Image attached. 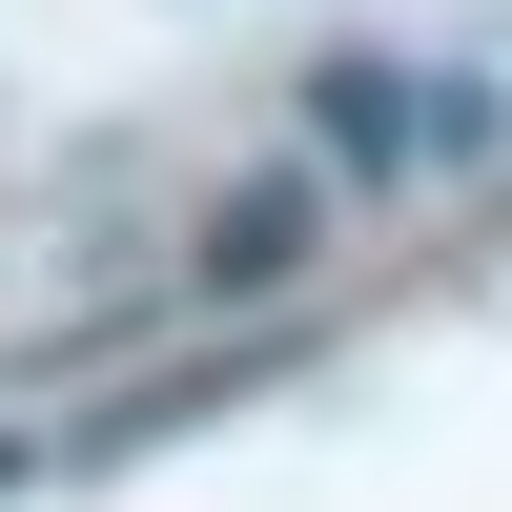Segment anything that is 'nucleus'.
<instances>
[{"instance_id": "1", "label": "nucleus", "mask_w": 512, "mask_h": 512, "mask_svg": "<svg viewBox=\"0 0 512 512\" xmlns=\"http://www.w3.org/2000/svg\"><path fill=\"white\" fill-rule=\"evenodd\" d=\"M308 226H328L308 185H246V205H205V226H185V287H205V308H267V287L308 267Z\"/></svg>"}, {"instance_id": "2", "label": "nucleus", "mask_w": 512, "mask_h": 512, "mask_svg": "<svg viewBox=\"0 0 512 512\" xmlns=\"http://www.w3.org/2000/svg\"><path fill=\"white\" fill-rule=\"evenodd\" d=\"M308 144L328 164H410V82L390 62H308Z\"/></svg>"}]
</instances>
